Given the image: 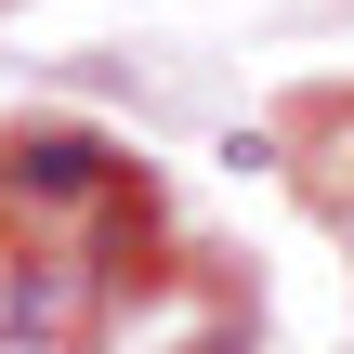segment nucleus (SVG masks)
I'll list each match as a JSON object with an SVG mask.
<instances>
[{
  "mask_svg": "<svg viewBox=\"0 0 354 354\" xmlns=\"http://www.w3.org/2000/svg\"><path fill=\"white\" fill-rule=\"evenodd\" d=\"M92 302H105V276H92L79 250H53V263H26V289H13V328L39 354H79L92 342Z\"/></svg>",
  "mask_w": 354,
  "mask_h": 354,
  "instance_id": "f257e3e1",
  "label": "nucleus"
},
{
  "mask_svg": "<svg viewBox=\"0 0 354 354\" xmlns=\"http://www.w3.org/2000/svg\"><path fill=\"white\" fill-rule=\"evenodd\" d=\"M13 184L53 197V210H92V197H118V158L79 145V131H13Z\"/></svg>",
  "mask_w": 354,
  "mask_h": 354,
  "instance_id": "f03ea898",
  "label": "nucleus"
},
{
  "mask_svg": "<svg viewBox=\"0 0 354 354\" xmlns=\"http://www.w3.org/2000/svg\"><path fill=\"white\" fill-rule=\"evenodd\" d=\"M13 289H26V250H0V328H13Z\"/></svg>",
  "mask_w": 354,
  "mask_h": 354,
  "instance_id": "7ed1b4c3",
  "label": "nucleus"
},
{
  "mask_svg": "<svg viewBox=\"0 0 354 354\" xmlns=\"http://www.w3.org/2000/svg\"><path fill=\"white\" fill-rule=\"evenodd\" d=\"M342 158H354V145H342Z\"/></svg>",
  "mask_w": 354,
  "mask_h": 354,
  "instance_id": "20e7f679",
  "label": "nucleus"
}]
</instances>
